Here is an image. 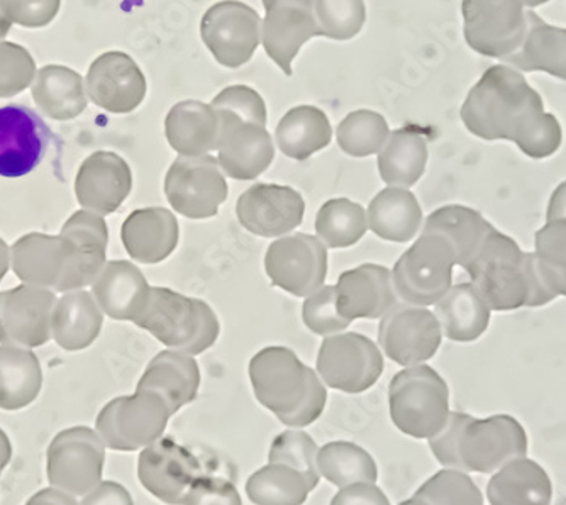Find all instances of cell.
<instances>
[{
	"label": "cell",
	"mask_w": 566,
	"mask_h": 505,
	"mask_svg": "<svg viewBox=\"0 0 566 505\" xmlns=\"http://www.w3.org/2000/svg\"><path fill=\"white\" fill-rule=\"evenodd\" d=\"M460 116L476 138L516 143L533 160H545L562 146L559 120L545 113L542 95L512 66L486 70L467 95Z\"/></svg>",
	"instance_id": "obj_1"
},
{
	"label": "cell",
	"mask_w": 566,
	"mask_h": 505,
	"mask_svg": "<svg viewBox=\"0 0 566 505\" xmlns=\"http://www.w3.org/2000/svg\"><path fill=\"white\" fill-rule=\"evenodd\" d=\"M429 448L448 469L492 473L512 460L524 459L530 441L526 429L512 415L476 419L450 412L444 428L429 440Z\"/></svg>",
	"instance_id": "obj_2"
},
{
	"label": "cell",
	"mask_w": 566,
	"mask_h": 505,
	"mask_svg": "<svg viewBox=\"0 0 566 505\" xmlns=\"http://www.w3.org/2000/svg\"><path fill=\"white\" fill-rule=\"evenodd\" d=\"M463 270L491 311L543 307L558 297L543 281L534 253H524L516 241L497 230L486 236Z\"/></svg>",
	"instance_id": "obj_3"
},
{
	"label": "cell",
	"mask_w": 566,
	"mask_h": 505,
	"mask_svg": "<svg viewBox=\"0 0 566 505\" xmlns=\"http://www.w3.org/2000/svg\"><path fill=\"white\" fill-rule=\"evenodd\" d=\"M254 397L291 428L316 422L326 409L327 390L319 375L285 346H269L250 361Z\"/></svg>",
	"instance_id": "obj_4"
},
{
	"label": "cell",
	"mask_w": 566,
	"mask_h": 505,
	"mask_svg": "<svg viewBox=\"0 0 566 505\" xmlns=\"http://www.w3.org/2000/svg\"><path fill=\"white\" fill-rule=\"evenodd\" d=\"M167 348L196 357L219 338L218 316L208 302L167 287H151L145 309L135 320Z\"/></svg>",
	"instance_id": "obj_5"
},
{
	"label": "cell",
	"mask_w": 566,
	"mask_h": 505,
	"mask_svg": "<svg viewBox=\"0 0 566 505\" xmlns=\"http://www.w3.org/2000/svg\"><path fill=\"white\" fill-rule=\"evenodd\" d=\"M389 406L399 431L416 440H431L450 418V389L438 371L416 365L392 378Z\"/></svg>",
	"instance_id": "obj_6"
},
{
	"label": "cell",
	"mask_w": 566,
	"mask_h": 505,
	"mask_svg": "<svg viewBox=\"0 0 566 505\" xmlns=\"http://www.w3.org/2000/svg\"><path fill=\"white\" fill-rule=\"evenodd\" d=\"M453 246L440 234H422L394 265L397 297L410 306L438 304L453 287Z\"/></svg>",
	"instance_id": "obj_7"
},
{
	"label": "cell",
	"mask_w": 566,
	"mask_h": 505,
	"mask_svg": "<svg viewBox=\"0 0 566 505\" xmlns=\"http://www.w3.org/2000/svg\"><path fill=\"white\" fill-rule=\"evenodd\" d=\"M170 418L160 396L136 390L135 396L117 397L104 406L95 429L109 450L136 451L160 440Z\"/></svg>",
	"instance_id": "obj_8"
},
{
	"label": "cell",
	"mask_w": 566,
	"mask_h": 505,
	"mask_svg": "<svg viewBox=\"0 0 566 505\" xmlns=\"http://www.w3.org/2000/svg\"><path fill=\"white\" fill-rule=\"evenodd\" d=\"M104 463L106 444L97 431L75 425L56 434L48 446V482L73 497H85L101 484Z\"/></svg>",
	"instance_id": "obj_9"
},
{
	"label": "cell",
	"mask_w": 566,
	"mask_h": 505,
	"mask_svg": "<svg viewBox=\"0 0 566 505\" xmlns=\"http://www.w3.org/2000/svg\"><path fill=\"white\" fill-rule=\"evenodd\" d=\"M463 33L473 52L502 62L523 44L527 11L523 0H463Z\"/></svg>",
	"instance_id": "obj_10"
},
{
	"label": "cell",
	"mask_w": 566,
	"mask_h": 505,
	"mask_svg": "<svg viewBox=\"0 0 566 505\" xmlns=\"http://www.w3.org/2000/svg\"><path fill=\"white\" fill-rule=\"evenodd\" d=\"M165 196L178 214L189 219L214 218L228 199V182L218 158L178 157L165 177Z\"/></svg>",
	"instance_id": "obj_11"
},
{
	"label": "cell",
	"mask_w": 566,
	"mask_h": 505,
	"mask_svg": "<svg viewBox=\"0 0 566 505\" xmlns=\"http://www.w3.org/2000/svg\"><path fill=\"white\" fill-rule=\"evenodd\" d=\"M259 12L240 0L212 6L200 22V38L219 65L240 69L253 59L262 43Z\"/></svg>",
	"instance_id": "obj_12"
},
{
	"label": "cell",
	"mask_w": 566,
	"mask_h": 505,
	"mask_svg": "<svg viewBox=\"0 0 566 505\" xmlns=\"http://www.w3.org/2000/svg\"><path fill=\"white\" fill-rule=\"evenodd\" d=\"M317 374L331 389L361 393L384 374L380 349L367 336L343 333L327 336L317 353Z\"/></svg>",
	"instance_id": "obj_13"
},
{
	"label": "cell",
	"mask_w": 566,
	"mask_h": 505,
	"mask_svg": "<svg viewBox=\"0 0 566 505\" xmlns=\"http://www.w3.org/2000/svg\"><path fill=\"white\" fill-rule=\"evenodd\" d=\"M265 272L275 287L295 297H308L326 281L327 248L311 234L282 236L266 250Z\"/></svg>",
	"instance_id": "obj_14"
},
{
	"label": "cell",
	"mask_w": 566,
	"mask_h": 505,
	"mask_svg": "<svg viewBox=\"0 0 566 505\" xmlns=\"http://www.w3.org/2000/svg\"><path fill=\"white\" fill-rule=\"evenodd\" d=\"M440 320L426 307L397 304L381 317L378 345L400 367H416L431 360L441 346Z\"/></svg>",
	"instance_id": "obj_15"
},
{
	"label": "cell",
	"mask_w": 566,
	"mask_h": 505,
	"mask_svg": "<svg viewBox=\"0 0 566 505\" xmlns=\"http://www.w3.org/2000/svg\"><path fill=\"white\" fill-rule=\"evenodd\" d=\"M55 292L19 285L0 292V343L15 348H38L51 339Z\"/></svg>",
	"instance_id": "obj_16"
},
{
	"label": "cell",
	"mask_w": 566,
	"mask_h": 505,
	"mask_svg": "<svg viewBox=\"0 0 566 505\" xmlns=\"http://www.w3.org/2000/svg\"><path fill=\"white\" fill-rule=\"evenodd\" d=\"M266 15L262 44L266 55L287 77L292 63L307 41L321 36L316 19V0H263Z\"/></svg>",
	"instance_id": "obj_17"
},
{
	"label": "cell",
	"mask_w": 566,
	"mask_h": 505,
	"mask_svg": "<svg viewBox=\"0 0 566 505\" xmlns=\"http://www.w3.org/2000/svg\"><path fill=\"white\" fill-rule=\"evenodd\" d=\"M199 472V460L170 438H160L139 454V482L168 505H186Z\"/></svg>",
	"instance_id": "obj_18"
},
{
	"label": "cell",
	"mask_w": 566,
	"mask_h": 505,
	"mask_svg": "<svg viewBox=\"0 0 566 505\" xmlns=\"http://www.w3.org/2000/svg\"><path fill=\"white\" fill-rule=\"evenodd\" d=\"M11 266L22 284L66 294L75 266L72 243L63 234H25L12 246Z\"/></svg>",
	"instance_id": "obj_19"
},
{
	"label": "cell",
	"mask_w": 566,
	"mask_h": 505,
	"mask_svg": "<svg viewBox=\"0 0 566 505\" xmlns=\"http://www.w3.org/2000/svg\"><path fill=\"white\" fill-rule=\"evenodd\" d=\"M218 114L221 119L218 161L222 171L229 179L241 182L259 179L275 158V145L266 126L224 111H218Z\"/></svg>",
	"instance_id": "obj_20"
},
{
	"label": "cell",
	"mask_w": 566,
	"mask_h": 505,
	"mask_svg": "<svg viewBox=\"0 0 566 505\" xmlns=\"http://www.w3.org/2000/svg\"><path fill=\"white\" fill-rule=\"evenodd\" d=\"M51 131L43 117L25 106L0 109V177L19 179L43 161Z\"/></svg>",
	"instance_id": "obj_21"
},
{
	"label": "cell",
	"mask_w": 566,
	"mask_h": 505,
	"mask_svg": "<svg viewBox=\"0 0 566 505\" xmlns=\"http://www.w3.org/2000/svg\"><path fill=\"white\" fill-rule=\"evenodd\" d=\"M305 202L301 192L279 183H256L241 193L237 204L240 224L251 234L282 238L304 221Z\"/></svg>",
	"instance_id": "obj_22"
},
{
	"label": "cell",
	"mask_w": 566,
	"mask_h": 505,
	"mask_svg": "<svg viewBox=\"0 0 566 505\" xmlns=\"http://www.w3.org/2000/svg\"><path fill=\"white\" fill-rule=\"evenodd\" d=\"M148 84L138 63L123 52H107L94 60L87 73L92 103L113 114H129L142 106Z\"/></svg>",
	"instance_id": "obj_23"
},
{
	"label": "cell",
	"mask_w": 566,
	"mask_h": 505,
	"mask_svg": "<svg viewBox=\"0 0 566 505\" xmlns=\"http://www.w3.org/2000/svg\"><path fill=\"white\" fill-rule=\"evenodd\" d=\"M132 189V168L113 151H95L76 173L75 196L78 204L102 218L114 214Z\"/></svg>",
	"instance_id": "obj_24"
},
{
	"label": "cell",
	"mask_w": 566,
	"mask_h": 505,
	"mask_svg": "<svg viewBox=\"0 0 566 505\" xmlns=\"http://www.w3.org/2000/svg\"><path fill=\"white\" fill-rule=\"evenodd\" d=\"M394 276L387 266L365 263L342 273L336 284V306L346 320L378 319L397 306Z\"/></svg>",
	"instance_id": "obj_25"
},
{
	"label": "cell",
	"mask_w": 566,
	"mask_h": 505,
	"mask_svg": "<svg viewBox=\"0 0 566 505\" xmlns=\"http://www.w3.org/2000/svg\"><path fill=\"white\" fill-rule=\"evenodd\" d=\"M178 221L165 208H145L132 212L120 228V240L135 262L157 265L178 246Z\"/></svg>",
	"instance_id": "obj_26"
},
{
	"label": "cell",
	"mask_w": 566,
	"mask_h": 505,
	"mask_svg": "<svg viewBox=\"0 0 566 505\" xmlns=\"http://www.w3.org/2000/svg\"><path fill=\"white\" fill-rule=\"evenodd\" d=\"M151 287L135 263L127 260H113L98 273L92 284L97 306L102 313L116 320H132L145 309Z\"/></svg>",
	"instance_id": "obj_27"
},
{
	"label": "cell",
	"mask_w": 566,
	"mask_h": 505,
	"mask_svg": "<svg viewBox=\"0 0 566 505\" xmlns=\"http://www.w3.org/2000/svg\"><path fill=\"white\" fill-rule=\"evenodd\" d=\"M199 387L200 370L196 358L177 349H165L149 361L136 390L160 396L174 415L196 400Z\"/></svg>",
	"instance_id": "obj_28"
},
{
	"label": "cell",
	"mask_w": 566,
	"mask_h": 505,
	"mask_svg": "<svg viewBox=\"0 0 566 505\" xmlns=\"http://www.w3.org/2000/svg\"><path fill=\"white\" fill-rule=\"evenodd\" d=\"M165 135L180 157H203L218 149L221 119L211 104L184 101L168 113Z\"/></svg>",
	"instance_id": "obj_29"
},
{
	"label": "cell",
	"mask_w": 566,
	"mask_h": 505,
	"mask_svg": "<svg viewBox=\"0 0 566 505\" xmlns=\"http://www.w3.org/2000/svg\"><path fill=\"white\" fill-rule=\"evenodd\" d=\"M60 234L69 238L73 248L72 282L70 292L82 291L97 281L98 273L106 266L109 231L102 215L88 211H78L63 224Z\"/></svg>",
	"instance_id": "obj_30"
},
{
	"label": "cell",
	"mask_w": 566,
	"mask_h": 505,
	"mask_svg": "<svg viewBox=\"0 0 566 505\" xmlns=\"http://www.w3.org/2000/svg\"><path fill=\"white\" fill-rule=\"evenodd\" d=\"M102 323L104 313L91 292H66L51 314V338L65 351H81L98 338Z\"/></svg>",
	"instance_id": "obj_31"
},
{
	"label": "cell",
	"mask_w": 566,
	"mask_h": 505,
	"mask_svg": "<svg viewBox=\"0 0 566 505\" xmlns=\"http://www.w3.org/2000/svg\"><path fill=\"white\" fill-rule=\"evenodd\" d=\"M486 498L491 505H552V478L534 460H512L492 476Z\"/></svg>",
	"instance_id": "obj_32"
},
{
	"label": "cell",
	"mask_w": 566,
	"mask_h": 505,
	"mask_svg": "<svg viewBox=\"0 0 566 505\" xmlns=\"http://www.w3.org/2000/svg\"><path fill=\"white\" fill-rule=\"evenodd\" d=\"M428 136L418 126H406L390 133L377 158L380 179L389 187L416 186L428 165Z\"/></svg>",
	"instance_id": "obj_33"
},
{
	"label": "cell",
	"mask_w": 566,
	"mask_h": 505,
	"mask_svg": "<svg viewBox=\"0 0 566 505\" xmlns=\"http://www.w3.org/2000/svg\"><path fill=\"white\" fill-rule=\"evenodd\" d=\"M368 228L380 240L407 243L422 230V209L410 190L387 187L368 206Z\"/></svg>",
	"instance_id": "obj_34"
},
{
	"label": "cell",
	"mask_w": 566,
	"mask_h": 505,
	"mask_svg": "<svg viewBox=\"0 0 566 505\" xmlns=\"http://www.w3.org/2000/svg\"><path fill=\"white\" fill-rule=\"evenodd\" d=\"M512 69L545 72L566 82V30L549 27L536 12L527 11V31L523 44L511 59Z\"/></svg>",
	"instance_id": "obj_35"
},
{
	"label": "cell",
	"mask_w": 566,
	"mask_h": 505,
	"mask_svg": "<svg viewBox=\"0 0 566 505\" xmlns=\"http://www.w3.org/2000/svg\"><path fill=\"white\" fill-rule=\"evenodd\" d=\"M494 225L483 219L475 209L465 206H444L436 209L422 225V234H440L453 246L457 265L465 269L475 256L486 236L494 231Z\"/></svg>",
	"instance_id": "obj_36"
},
{
	"label": "cell",
	"mask_w": 566,
	"mask_h": 505,
	"mask_svg": "<svg viewBox=\"0 0 566 505\" xmlns=\"http://www.w3.org/2000/svg\"><path fill=\"white\" fill-rule=\"evenodd\" d=\"M31 92L38 109L51 119H75L87 109L88 98L81 73L69 66H43L36 73Z\"/></svg>",
	"instance_id": "obj_37"
},
{
	"label": "cell",
	"mask_w": 566,
	"mask_h": 505,
	"mask_svg": "<svg viewBox=\"0 0 566 505\" xmlns=\"http://www.w3.org/2000/svg\"><path fill=\"white\" fill-rule=\"evenodd\" d=\"M491 313L485 301L472 284L454 285L436 304V317L441 332L451 341H476L491 324Z\"/></svg>",
	"instance_id": "obj_38"
},
{
	"label": "cell",
	"mask_w": 566,
	"mask_h": 505,
	"mask_svg": "<svg viewBox=\"0 0 566 505\" xmlns=\"http://www.w3.org/2000/svg\"><path fill=\"white\" fill-rule=\"evenodd\" d=\"M276 145L285 157L305 161L333 139L329 117L316 106H297L280 119L275 131Z\"/></svg>",
	"instance_id": "obj_39"
},
{
	"label": "cell",
	"mask_w": 566,
	"mask_h": 505,
	"mask_svg": "<svg viewBox=\"0 0 566 505\" xmlns=\"http://www.w3.org/2000/svg\"><path fill=\"white\" fill-rule=\"evenodd\" d=\"M43 387V370L31 349L0 346V409L19 411L33 403Z\"/></svg>",
	"instance_id": "obj_40"
},
{
	"label": "cell",
	"mask_w": 566,
	"mask_h": 505,
	"mask_svg": "<svg viewBox=\"0 0 566 505\" xmlns=\"http://www.w3.org/2000/svg\"><path fill=\"white\" fill-rule=\"evenodd\" d=\"M314 488L304 473L283 463H269L247 482V494L254 505H302Z\"/></svg>",
	"instance_id": "obj_41"
},
{
	"label": "cell",
	"mask_w": 566,
	"mask_h": 505,
	"mask_svg": "<svg viewBox=\"0 0 566 505\" xmlns=\"http://www.w3.org/2000/svg\"><path fill=\"white\" fill-rule=\"evenodd\" d=\"M317 470L321 476L336 485L375 484L378 469L371 454L348 441H333L317 451Z\"/></svg>",
	"instance_id": "obj_42"
},
{
	"label": "cell",
	"mask_w": 566,
	"mask_h": 505,
	"mask_svg": "<svg viewBox=\"0 0 566 505\" xmlns=\"http://www.w3.org/2000/svg\"><path fill=\"white\" fill-rule=\"evenodd\" d=\"M368 230L367 211L346 197L327 200L316 215L317 238L333 250L353 246Z\"/></svg>",
	"instance_id": "obj_43"
},
{
	"label": "cell",
	"mask_w": 566,
	"mask_h": 505,
	"mask_svg": "<svg viewBox=\"0 0 566 505\" xmlns=\"http://www.w3.org/2000/svg\"><path fill=\"white\" fill-rule=\"evenodd\" d=\"M389 123L375 111L359 109L348 114L336 129L339 148L349 157L365 158L380 154L389 139Z\"/></svg>",
	"instance_id": "obj_44"
},
{
	"label": "cell",
	"mask_w": 566,
	"mask_h": 505,
	"mask_svg": "<svg viewBox=\"0 0 566 505\" xmlns=\"http://www.w3.org/2000/svg\"><path fill=\"white\" fill-rule=\"evenodd\" d=\"M537 266L553 294L566 297V221H548L534 236Z\"/></svg>",
	"instance_id": "obj_45"
},
{
	"label": "cell",
	"mask_w": 566,
	"mask_h": 505,
	"mask_svg": "<svg viewBox=\"0 0 566 505\" xmlns=\"http://www.w3.org/2000/svg\"><path fill=\"white\" fill-rule=\"evenodd\" d=\"M415 498L426 505H483V495L472 476L461 470H441L426 480Z\"/></svg>",
	"instance_id": "obj_46"
},
{
	"label": "cell",
	"mask_w": 566,
	"mask_h": 505,
	"mask_svg": "<svg viewBox=\"0 0 566 505\" xmlns=\"http://www.w3.org/2000/svg\"><path fill=\"white\" fill-rule=\"evenodd\" d=\"M321 36L348 41L364 30L367 21L365 0H316Z\"/></svg>",
	"instance_id": "obj_47"
},
{
	"label": "cell",
	"mask_w": 566,
	"mask_h": 505,
	"mask_svg": "<svg viewBox=\"0 0 566 505\" xmlns=\"http://www.w3.org/2000/svg\"><path fill=\"white\" fill-rule=\"evenodd\" d=\"M316 441L304 431L291 429L273 440L270 448L269 463H283L304 473L314 485H319L321 473L317 470Z\"/></svg>",
	"instance_id": "obj_48"
},
{
	"label": "cell",
	"mask_w": 566,
	"mask_h": 505,
	"mask_svg": "<svg viewBox=\"0 0 566 505\" xmlns=\"http://www.w3.org/2000/svg\"><path fill=\"white\" fill-rule=\"evenodd\" d=\"M302 320L308 332L317 336H333L345 332L349 320L339 314L336 306V287L323 285L319 291L305 297L302 306Z\"/></svg>",
	"instance_id": "obj_49"
},
{
	"label": "cell",
	"mask_w": 566,
	"mask_h": 505,
	"mask_svg": "<svg viewBox=\"0 0 566 505\" xmlns=\"http://www.w3.org/2000/svg\"><path fill=\"white\" fill-rule=\"evenodd\" d=\"M36 63L25 48L0 43V98L14 97L33 84Z\"/></svg>",
	"instance_id": "obj_50"
},
{
	"label": "cell",
	"mask_w": 566,
	"mask_h": 505,
	"mask_svg": "<svg viewBox=\"0 0 566 505\" xmlns=\"http://www.w3.org/2000/svg\"><path fill=\"white\" fill-rule=\"evenodd\" d=\"M216 111L234 114L241 119L266 126V106L262 95L247 85H231L212 98Z\"/></svg>",
	"instance_id": "obj_51"
},
{
	"label": "cell",
	"mask_w": 566,
	"mask_h": 505,
	"mask_svg": "<svg viewBox=\"0 0 566 505\" xmlns=\"http://www.w3.org/2000/svg\"><path fill=\"white\" fill-rule=\"evenodd\" d=\"M62 0H0V9L12 24L36 30L56 18Z\"/></svg>",
	"instance_id": "obj_52"
},
{
	"label": "cell",
	"mask_w": 566,
	"mask_h": 505,
	"mask_svg": "<svg viewBox=\"0 0 566 505\" xmlns=\"http://www.w3.org/2000/svg\"><path fill=\"white\" fill-rule=\"evenodd\" d=\"M186 505H243L240 492L231 482L214 476H199L193 482L192 491Z\"/></svg>",
	"instance_id": "obj_53"
},
{
	"label": "cell",
	"mask_w": 566,
	"mask_h": 505,
	"mask_svg": "<svg viewBox=\"0 0 566 505\" xmlns=\"http://www.w3.org/2000/svg\"><path fill=\"white\" fill-rule=\"evenodd\" d=\"M331 505H390V502L375 484H353L334 495Z\"/></svg>",
	"instance_id": "obj_54"
},
{
	"label": "cell",
	"mask_w": 566,
	"mask_h": 505,
	"mask_svg": "<svg viewBox=\"0 0 566 505\" xmlns=\"http://www.w3.org/2000/svg\"><path fill=\"white\" fill-rule=\"evenodd\" d=\"M81 505H135L132 494L117 482H101L85 495Z\"/></svg>",
	"instance_id": "obj_55"
},
{
	"label": "cell",
	"mask_w": 566,
	"mask_h": 505,
	"mask_svg": "<svg viewBox=\"0 0 566 505\" xmlns=\"http://www.w3.org/2000/svg\"><path fill=\"white\" fill-rule=\"evenodd\" d=\"M24 505H78L73 495L55 487L43 488L34 494Z\"/></svg>",
	"instance_id": "obj_56"
},
{
	"label": "cell",
	"mask_w": 566,
	"mask_h": 505,
	"mask_svg": "<svg viewBox=\"0 0 566 505\" xmlns=\"http://www.w3.org/2000/svg\"><path fill=\"white\" fill-rule=\"evenodd\" d=\"M566 221V182L559 183L549 199L548 212H546V222Z\"/></svg>",
	"instance_id": "obj_57"
},
{
	"label": "cell",
	"mask_w": 566,
	"mask_h": 505,
	"mask_svg": "<svg viewBox=\"0 0 566 505\" xmlns=\"http://www.w3.org/2000/svg\"><path fill=\"white\" fill-rule=\"evenodd\" d=\"M12 459V444L9 441L8 434L0 429V475L4 472L6 466L11 463Z\"/></svg>",
	"instance_id": "obj_58"
},
{
	"label": "cell",
	"mask_w": 566,
	"mask_h": 505,
	"mask_svg": "<svg viewBox=\"0 0 566 505\" xmlns=\"http://www.w3.org/2000/svg\"><path fill=\"white\" fill-rule=\"evenodd\" d=\"M9 266H11V250H9L8 243L0 238V282L9 272Z\"/></svg>",
	"instance_id": "obj_59"
},
{
	"label": "cell",
	"mask_w": 566,
	"mask_h": 505,
	"mask_svg": "<svg viewBox=\"0 0 566 505\" xmlns=\"http://www.w3.org/2000/svg\"><path fill=\"white\" fill-rule=\"evenodd\" d=\"M12 22L6 18L4 12L0 9V40L8 36L9 30H11Z\"/></svg>",
	"instance_id": "obj_60"
},
{
	"label": "cell",
	"mask_w": 566,
	"mask_h": 505,
	"mask_svg": "<svg viewBox=\"0 0 566 505\" xmlns=\"http://www.w3.org/2000/svg\"><path fill=\"white\" fill-rule=\"evenodd\" d=\"M549 0H523L526 9L539 8V6L548 4Z\"/></svg>",
	"instance_id": "obj_61"
},
{
	"label": "cell",
	"mask_w": 566,
	"mask_h": 505,
	"mask_svg": "<svg viewBox=\"0 0 566 505\" xmlns=\"http://www.w3.org/2000/svg\"><path fill=\"white\" fill-rule=\"evenodd\" d=\"M399 505H426L424 502L418 501V498H409V501L400 502Z\"/></svg>",
	"instance_id": "obj_62"
}]
</instances>
